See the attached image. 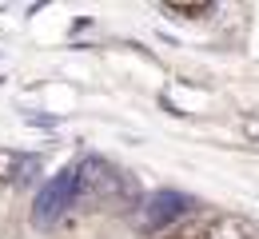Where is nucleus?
Masks as SVG:
<instances>
[{
    "label": "nucleus",
    "mask_w": 259,
    "mask_h": 239,
    "mask_svg": "<svg viewBox=\"0 0 259 239\" xmlns=\"http://www.w3.org/2000/svg\"><path fill=\"white\" fill-rule=\"evenodd\" d=\"M24 168V156H16V152H8V148H0V187H8L16 175Z\"/></svg>",
    "instance_id": "3"
},
{
    "label": "nucleus",
    "mask_w": 259,
    "mask_h": 239,
    "mask_svg": "<svg viewBox=\"0 0 259 239\" xmlns=\"http://www.w3.org/2000/svg\"><path fill=\"white\" fill-rule=\"evenodd\" d=\"M207 239H255V227L247 219L220 215V219H207Z\"/></svg>",
    "instance_id": "2"
},
{
    "label": "nucleus",
    "mask_w": 259,
    "mask_h": 239,
    "mask_svg": "<svg viewBox=\"0 0 259 239\" xmlns=\"http://www.w3.org/2000/svg\"><path fill=\"white\" fill-rule=\"evenodd\" d=\"M163 239H207V219H184V223H176Z\"/></svg>",
    "instance_id": "4"
},
{
    "label": "nucleus",
    "mask_w": 259,
    "mask_h": 239,
    "mask_svg": "<svg viewBox=\"0 0 259 239\" xmlns=\"http://www.w3.org/2000/svg\"><path fill=\"white\" fill-rule=\"evenodd\" d=\"M72 187H76V175H72V171L56 175V179L44 187V196L36 200V223H48V219H56V215H60V207L72 200Z\"/></svg>",
    "instance_id": "1"
}]
</instances>
